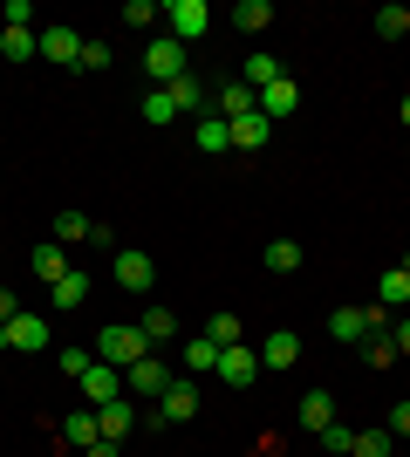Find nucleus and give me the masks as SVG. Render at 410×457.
Here are the masks:
<instances>
[{"label": "nucleus", "instance_id": "1", "mask_svg": "<svg viewBox=\"0 0 410 457\" xmlns=\"http://www.w3.org/2000/svg\"><path fill=\"white\" fill-rule=\"evenodd\" d=\"M144 355H157V348L144 342V328H137V321H110L96 335V362H110V369H130V362H144Z\"/></svg>", "mask_w": 410, "mask_h": 457}, {"label": "nucleus", "instance_id": "2", "mask_svg": "<svg viewBox=\"0 0 410 457\" xmlns=\"http://www.w3.org/2000/svg\"><path fill=\"white\" fill-rule=\"evenodd\" d=\"M205 28H213V14H205V0H164V35H172L178 48H192V41H205Z\"/></svg>", "mask_w": 410, "mask_h": 457}, {"label": "nucleus", "instance_id": "3", "mask_svg": "<svg viewBox=\"0 0 410 457\" xmlns=\"http://www.w3.org/2000/svg\"><path fill=\"white\" fill-rule=\"evenodd\" d=\"M144 76H151V89L178 82V76H185V48H178L172 35H151V48H144Z\"/></svg>", "mask_w": 410, "mask_h": 457}, {"label": "nucleus", "instance_id": "4", "mask_svg": "<svg viewBox=\"0 0 410 457\" xmlns=\"http://www.w3.org/2000/svg\"><path fill=\"white\" fill-rule=\"evenodd\" d=\"M172 369H164V362H157V355H144V362H130V369H123V396H164V389H172Z\"/></svg>", "mask_w": 410, "mask_h": 457}, {"label": "nucleus", "instance_id": "5", "mask_svg": "<svg viewBox=\"0 0 410 457\" xmlns=\"http://www.w3.org/2000/svg\"><path fill=\"white\" fill-rule=\"evenodd\" d=\"M41 55L55 62V69H76L82 62V35L69 28V21H55V28H41Z\"/></svg>", "mask_w": 410, "mask_h": 457}, {"label": "nucleus", "instance_id": "6", "mask_svg": "<svg viewBox=\"0 0 410 457\" xmlns=\"http://www.w3.org/2000/svg\"><path fill=\"white\" fill-rule=\"evenodd\" d=\"M226 389H247L260 376V348H219V369H213Z\"/></svg>", "mask_w": 410, "mask_h": 457}, {"label": "nucleus", "instance_id": "7", "mask_svg": "<svg viewBox=\"0 0 410 457\" xmlns=\"http://www.w3.org/2000/svg\"><path fill=\"white\" fill-rule=\"evenodd\" d=\"M157 417H164V423H192V417H198V382H192V376H178L172 389L157 396Z\"/></svg>", "mask_w": 410, "mask_h": 457}, {"label": "nucleus", "instance_id": "8", "mask_svg": "<svg viewBox=\"0 0 410 457\" xmlns=\"http://www.w3.org/2000/svg\"><path fill=\"white\" fill-rule=\"evenodd\" d=\"M82 396L96 403V410H103V403H123V369L89 362V369H82Z\"/></svg>", "mask_w": 410, "mask_h": 457}, {"label": "nucleus", "instance_id": "9", "mask_svg": "<svg viewBox=\"0 0 410 457\" xmlns=\"http://www.w3.org/2000/svg\"><path fill=\"white\" fill-rule=\"evenodd\" d=\"M110 267H117V287H130V294H151V280H157L151 253H130V246H123L117 260H110Z\"/></svg>", "mask_w": 410, "mask_h": 457}, {"label": "nucleus", "instance_id": "10", "mask_svg": "<svg viewBox=\"0 0 410 457\" xmlns=\"http://www.w3.org/2000/svg\"><path fill=\"white\" fill-rule=\"evenodd\" d=\"M294 423L322 437V430H329V423H335V396H329V389H308V396L294 403Z\"/></svg>", "mask_w": 410, "mask_h": 457}, {"label": "nucleus", "instance_id": "11", "mask_svg": "<svg viewBox=\"0 0 410 457\" xmlns=\"http://www.w3.org/2000/svg\"><path fill=\"white\" fill-rule=\"evenodd\" d=\"M294 362H301V335L273 328L267 342H260V369H294Z\"/></svg>", "mask_w": 410, "mask_h": 457}, {"label": "nucleus", "instance_id": "12", "mask_svg": "<svg viewBox=\"0 0 410 457\" xmlns=\"http://www.w3.org/2000/svg\"><path fill=\"white\" fill-rule=\"evenodd\" d=\"M213 110L226 116V123H239V116H254V110H260V96H254V89H247V82L233 76V82H226V89L213 96Z\"/></svg>", "mask_w": 410, "mask_h": 457}, {"label": "nucleus", "instance_id": "13", "mask_svg": "<svg viewBox=\"0 0 410 457\" xmlns=\"http://www.w3.org/2000/svg\"><path fill=\"white\" fill-rule=\"evenodd\" d=\"M198 151H205V157H219V151H233V123H226V116H219V110H205V116H198Z\"/></svg>", "mask_w": 410, "mask_h": 457}, {"label": "nucleus", "instance_id": "14", "mask_svg": "<svg viewBox=\"0 0 410 457\" xmlns=\"http://www.w3.org/2000/svg\"><path fill=\"white\" fill-rule=\"evenodd\" d=\"M164 96L178 103V116H205V82H198L192 69H185L178 82H164Z\"/></svg>", "mask_w": 410, "mask_h": 457}, {"label": "nucleus", "instance_id": "15", "mask_svg": "<svg viewBox=\"0 0 410 457\" xmlns=\"http://www.w3.org/2000/svg\"><path fill=\"white\" fill-rule=\"evenodd\" d=\"M294 103H301V89H294L288 76L260 89V116H267V123H280V116H294Z\"/></svg>", "mask_w": 410, "mask_h": 457}, {"label": "nucleus", "instance_id": "16", "mask_svg": "<svg viewBox=\"0 0 410 457\" xmlns=\"http://www.w3.org/2000/svg\"><path fill=\"white\" fill-rule=\"evenodd\" d=\"M329 335L363 348V335H370V307H335V314H329Z\"/></svg>", "mask_w": 410, "mask_h": 457}, {"label": "nucleus", "instance_id": "17", "mask_svg": "<svg viewBox=\"0 0 410 457\" xmlns=\"http://www.w3.org/2000/svg\"><path fill=\"white\" fill-rule=\"evenodd\" d=\"M7 348H48V321L41 314H14L7 321Z\"/></svg>", "mask_w": 410, "mask_h": 457}, {"label": "nucleus", "instance_id": "18", "mask_svg": "<svg viewBox=\"0 0 410 457\" xmlns=\"http://www.w3.org/2000/svg\"><path fill=\"white\" fill-rule=\"evenodd\" d=\"M35 55H41L35 28H7V35H0V69H7V62H35Z\"/></svg>", "mask_w": 410, "mask_h": 457}, {"label": "nucleus", "instance_id": "19", "mask_svg": "<svg viewBox=\"0 0 410 457\" xmlns=\"http://www.w3.org/2000/svg\"><path fill=\"white\" fill-rule=\"evenodd\" d=\"M130 423H137V410H130V403H103V410H96V430H103L110 444H123V437H130Z\"/></svg>", "mask_w": 410, "mask_h": 457}, {"label": "nucleus", "instance_id": "20", "mask_svg": "<svg viewBox=\"0 0 410 457\" xmlns=\"http://www.w3.org/2000/svg\"><path fill=\"white\" fill-rule=\"evenodd\" d=\"M280 76H288V69H280V62H273L267 55V48H260V55H247V69H239V82H247V89H267V82H280Z\"/></svg>", "mask_w": 410, "mask_h": 457}, {"label": "nucleus", "instance_id": "21", "mask_svg": "<svg viewBox=\"0 0 410 457\" xmlns=\"http://www.w3.org/2000/svg\"><path fill=\"white\" fill-rule=\"evenodd\" d=\"M62 437L76 444V451H89V444L103 437V430H96V410H69V417H62Z\"/></svg>", "mask_w": 410, "mask_h": 457}, {"label": "nucleus", "instance_id": "22", "mask_svg": "<svg viewBox=\"0 0 410 457\" xmlns=\"http://www.w3.org/2000/svg\"><path fill=\"white\" fill-rule=\"evenodd\" d=\"M267 137H273V123L254 110V116H239V123H233V151H260Z\"/></svg>", "mask_w": 410, "mask_h": 457}, {"label": "nucleus", "instance_id": "23", "mask_svg": "<svg viewBox=\"0 0 410 457\" xmlns=\"http://www.w3.org/2000/svg\"><path fill=\"white\" fill-rule=\"evenodd\" d=\"M35 273H41V287H55L62 273H69V253H62L55 239H41V246H35Z\"/></svg>", "mask_w": 410, "mask_h": 457}, {"label": "nucleus", "instance_id": "24", "mask_svg": "<svg viewBox=\"0 0 410 457\" xmlns=\"http://www.w3.org/2000/svg\"><path fill=\"white\" fill-rule=\"evenodd\" d=\"M82 294H89V273H82V267H69L55 287H48V301H55V307H82Z\"/></svg>", "mask_w": 410, "mask_h": 457}, {"label": "nucleus", "instance_id": "25", "mask_svg": "<svg viewBox=\"0 0 410 457\" xmlns=\"http://www.w3.org/2000/svg\"><path fill=\"white\" fill-rule=\"evenodd\" d=\"M137 328H144V342H172V335H178V314H172V307H144V321H137Z\"/></svg>", "mask_w": 410, "mask_h": 457}, {"label": "nucleus", "instance_id": "26", "mask_svg": "<svg viewBox=\"0 0 410 457\" xmlns=\"http://www.w3.org/2000/svg\"><path fill=\"white\" fill-rule=\"evenodd\" d=\"M233 28H247V35H267V28H273V7H267V0H239V7H233Z\"/></svg>", "mask_w": 410, "mask_h": 457}, {"label": "nucleus", "instance_id": "27", "mask_svg": "<svg viewBox=\"0 0 410 457\" xmlns=\"http://www.w3.org/2000/svg\"><path fill=\"white\" fill-rule=\"evenodd\" d=\"M260 267H267V273H294V267H301V246H294V239H267Z\"/></svg>", "mask_w": 410, "mask_h": 457}, {"label": "nucleus", "instance_id": "28", "mask_svg": "<svg viewBox=\"0 0 410 457\" xmlns=\"http://www.w3.org/2000/svg\"><path fill=\"white\" fill-rule=\"evenodd\" d=\"M404 301H410V273L390 267L383 280H376V307H404Z\"/></svg>", "mask_w": 410, "mask_h": 457}, {"label": "nucleus", "instance_id": "29", "mask_svg": "<svg viewBox=\"0 0 410 457\" xmlns=\"http://www.w3.org/2000/svg\"><path fill=\"white\" fill-rule=\"evenodd\" d=\"M123 21H130V28H144V35H157V21H164V0H123Z\"/></svg>", "mask_w": 410, "mask_h": 457}, {"label": "nucleus", "instance_id": "30", "mask_svg": "<svg viewBox=\"0 0 410 457\" xmlns=\"http://www.w3.org/2000/svg\"><path fill=\"white\" fill-rule=\"evenodd\" d=\"M205 369H219V348L205 342V335H192V342H185V376H205Z\"/></svg>", "mask_w": 410, "mask_h": 457}, {"label": "nucleus", "instance_id": "31", "mask_svg": "<svg viewBox=\"0 0 410 457\" xmlns=\"http://www.w3.org/2000/svg\"><path fill=\"white\" fill-rule=\"evenodd\" d=\"M390 451H397L390 430H356V444H349V457H390Z\"/></svg>", "mask_w": 410, "mask_h": 457}, {"label": "nucleus", "instance_id": "32", "mask_svg": "<svg viewBox=\"0 0 410 457\" xmlns=\"http://www.w3.org/2000/svg\"><path fill=\"white\" fill-rule=\"evenodd\" d=\"M376 35H383V41H404L410 35V7H376Z\"/></svg>", "mask_w": 410, "mask_h": 457}, {"label": "nucleus", "instance_id": "33", "mask_svg": "<svg viewBox=\"0 0 410 457\" xmlns=\"http://www.w3.org/2000/svg\"><path fill=\"white\" fill-rule=\"evenodd\" d=\"M363 362H370V369H390L397 362V335H363Z\"/></svg>", "mask_w": 410, "mask_h": 457}, {"label": "nucleus", "instance_id": "34", "mask_svg": "<svg viewBox=\"0 0 410 457\" xmlns=\"http://www.w3.org/2000/svg\"><path fill=\"white\" fill-rule=\"evenodd\" d=\"M205 342L213 348H239V314H213V321H205Z\"/></svg>", "mask_w": 410, "mask_h": 457}, {"label": "nucleus", "instance_id": "35", "mask_svg": "<svg viewBox=\"0 0 410 457\" xmlns=\"http://www.w3.org/2000/svg\"><path fill=\"white\" fill-rule=\"evenodd\" d=\"M144 116H151V123H178V103L164 89H144Z\"/></svg>", "mask_w": 410, "mask_h": 457}, {"label": "nucleus", "instance_id": "36", "mask_svg": "<svg viewBox=\"0 0 410 457\" xmlns=\"http://www.w3.org/2000/svg\"><path fill=\"white\" fill-rule=\"evenodd\" d=\"M62 239H89V219L82 212H55V246Z\"/></svg>", "mask_w": 410, "mask_h": 457}, {"label": "nucleus", "instance_id": "37", "mask_svg": "<svg viewBox=\"0 0 410 457\" xmlns=\"http://www.w3.org/2000/svg\"><path fill=\"white\" fill-rule=\"evenodd\" d=\"M314 444H322V451H335V457H349L356 430H349V423H329V430H322V437H314Z\"/></svg>", "mask_w": 410, "mask_h": 457}, {"label": "nucleus", "instance_id": "38", "mask_svg": "<svg viewBox=\"0 0 410 457\" xmlns=\"http://www.w3.org/2000/svg\"><path fill=\"white\" fill-rule=\"evenodd\" d=\"M76 69H89V76H103L110 69V41H82V62Z\"/></svg>", "mask_w": 410, "mask_h": 457}, {"label": "nucleus", "instance_id": "39", "mask_svg": "<svg viewBox=\"0 0 410 457\" xmlns=\"http://www.w3.org/2000/svg\"><path fill=\"white\" fill-rule=\"evenodd\" d=\"M96 362V355H89V348H62V376H76L82 382V369Z\"/></svg>", "mask_w": 410, "mask_h": 457}, {"label": "nucleus", "instance_id": "40", "mask_svg": "<svg viewBox=\"0 0 410 457\" xmlns=\"http://www.w3.org/2000/svg\"><path fill=\"white\" fill-rule=\"evenodd\" d=\"M89 246H96V253H117V232L103 226V219H89Z\"/></svg>", "mask_w": 410, "mask_h": 457}, {"label": "nucleus", "instance_id": "41", "mask_svg": "<svg viewBox=\"0 0 410 457\" xmlns=\"http://www.w3.org/2000/svg\"><path fill=\"white\" fill-rule=\"evenodd\" d=\"M383 430H390V437H410V396L390 410V423H383Z\"/></svg>", "mask_w": 410, "mask_h": 457}, {"label": "nucleus", "instance_id": "42", "mask_svg": "<svg viewBox=\"0 0 410 457\" xmlns=\"http://www.w3.org/2000/svg\"><path fill=\"white\" fill-rule=\"evenodd\" d=\"M89 457H123V444H110V437H96V444H89Z\"/></svg>", "mask_w": 410, "mask_h": 457}, {"label": "nucleus", "instance_id": "43", "mask_svg": "<svg viewBox=\"0 0 410 457\" xmlns=\"http://www.w3.org/2000/svg\"><path fill=\"white\" fill-rule=\"evenodd\" d=\"M14 314H21V301L7 294V287H0V321H14Z\"/></svg>", "mask_w": 410, "mask_h": 457}, {"label": "nucleus", "instance_id": "44", "mask_svg": "<svg viewBox=\"0 0 410 457\" xmlns=\"http://www.w3.org/2000/svg\"><path fill=\"white\" fill-rule=\"evenodd\" d=\"M390 335H397V355H410V321H397Z\"/></svg>", "mask_w": 410, "mask_h": 457}, {"label": "nucleus", "instance_id": "45", "mask_svg": "<svg viewBox=\"0 0 410 457\" xmlns=\"http://www.w3.org/2000/svg\"><path fill=\"white\" fill-rule=\"evenodd\" d=\"M404 123H410V96H404Z\"/></svg>", "mask_w": 410, "mask_h": 457}, {"label": "nucleus", "instance_id": "46", "mask_svg": "<svg viewBox=\"0 0 410 457\" xmlns=\"http://www.w3.org/2000/svg\"><path fill=\"white\" fill-rule=\"evenodd\" d=\"M404 273H410V253H404Z\"/></svg>", "mask_w": 410, "mask_h": 457}]
</instances>
